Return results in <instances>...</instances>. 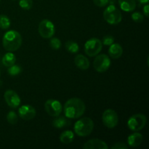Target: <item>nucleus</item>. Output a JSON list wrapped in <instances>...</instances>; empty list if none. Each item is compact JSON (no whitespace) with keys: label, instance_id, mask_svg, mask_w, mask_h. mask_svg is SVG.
I'll return each instance as SVG.
<instances>
[{"label":"nucleus","instance_id":"obj_1","mask_svg":"<svg viewBox=\"0 0 149 149\" xmlns=\"http://www.w3.org/2000/svg\"><path fill=\"white\" fill-rule=\"evenodd\" d=\"M86 106L84 102L78 97H73L65 102L63 110L65 116L68 119H77L85 112Z\"/></svg>","mask_w":149,"mask_h":149},{"label":"nucleus","instance_id":"obj_2","mask_svg":"<svg viewBox=\"0 0 149 149\" xmlns=\"http://www.w3.org/2000/svg\"><path fill=\"white\" fill-rule=\"evenodd\" d=\"M22 45V36L17 31L10 30L6 32L2 39V45L4 49L8 52H15Z\"/></svg>","mask_w":149,"mask_h":149},{"label":"nucleus","instance_id":"obj_3","mask_svg":"<svg viewBox=\"0 0 149 149\" xmlns=\"http://www.w3.org/2000/svg\"><path fill=\"white\" fill-rule=\"evenodd\" d=\"M94 122L90 118L84 117L75 123L74 130L75 133L80 137L88 136L93 132Z\"/></svg>","mask_w":149,"mask_h":149},{"label":"nucleus","instance_id":"obj_4","mask_svg":"<svg viewBox=\"0 0 149 149\" xmlns=\"http://www.w3.org/2000/svg\"><path fill=\"white\" fill-rule=\"evenodd\" d=\"M104 20L111 25L119 24L122 20V15L120 10L113 4L106 7L103 12Z\"/></svg>","mask_w":149,"mask_h":149},{"label":"nucleus","instance_id":"obj_5","mask_svg":"<svg viewBox=\"0 0 149 149\" xmlns=\"http://www.w3.org/2000/svg\"><path fill=\"white\" fill-rule=\"evenodd\" d=\"M146 116L143 113L132 115L127 121V126L130 130L138 132L143 129L146 124Z\"/></svg>","mask_w":149,"mask_h":149},{"label":"nucleus","instance_id":"obj_6","mask_svg":"<svg viewBox=\"0 0 149 149\" xmlns=\"http://www.w3.org/2000/svg\"><path fill=\"white\" fill-rule=\"evenodd\" d=\"M103 48V44L100 39L92 38L84 45V52L88 56L95 57L100 53Z\"/></svg>","mask_w":149,"mask_h":149},{"label":"nucleus","instance_id":"obj_7","mask_svg":"<svg viewBox=\"0 0 149 149\" xmlns=\"http://www.w3.org/2000/svg\"><path fill=\"white\" fill-rule=\"evenodd\" d=\"M38 31H39V34L42 38H44V39H50L55 34V25L49 20L44 19L39 23Z\"/></svg>","mask_w":149,"mask_h":149},{"label":"nucleus","instance_id":"obj_8","mask_svg":"<svg viewBox=\"0 0 149 149\" xmlns=\"http://www.w3.org/2000/svg\"><path fill=\"white\" fill-rule=\"evenodd\" d=\"M111 65L110 58L106 54L97 55L93 62L95 70L99 73H103L107 71Z\"/></svg>","mask_w":149,"mask_h":149},{"label":"nucleus","instance_id":"obj_9","mask_svg":"<svg viewBox=\"0 0 149 149\" xmlns=\"http://www.w3.org/2000/svg\"><path fill=\"white\" fill-rule=\"evenodd\" d=\"M103 123L106 127L114 128L119 122V116L117 113L113 109H106L102 116Z\"/></svg>","mask_w":149,"mask_h":149},{"label":"nucleus","instance_id":"obj_10","mask_svg":"<svg viewBox=\"0 0 149 149\" xmlns=\"http://www.w3.org/2000/svg\"><path fill=\"white\" fill-rule=\"evenodd\" d=\"M45 109L49 116L56 117L61 113L63 107L60 101L55 99H49L45 103Z\"/></svg>","mask_w":149,"mask_h":149},{"label":"nucleus","instance_id":"obj_11","mask_svg":"<svg viewBox=\"0 0 149 149\" xmlns=\"http://www.w3.org/2000/svg\"><path fill=\"white\" fill-rule=\"evenodd\" d=\"M4 97L7 104L12 109H16L18 107L21 102L18 95L13 90H7L4 93Z\"/></svg>","mask_w":149,"mask_h":149},{"label":"nucleus","instance_id":"obj_12","mask_svg":"<svg viewBox=\"0 0 149 149\" xmlns=\"http://www.w3.org/2000/svg\"><path fill=\"white\" fill-rule=\"evenodd\" d=\"M18 114L22 119L29 121L36 116V112L33 106L30 105H23L19 108Z\"/></svg>","mask_w":149,"mask_h":149},{"label":"nucleus","instance_id":"obj_13","mask_svg":"<svg viewBox=\"0 0 149 149\" xmlns=\"http://www.w3.org/2000/svg\"><path fill=\"white\" fill-rule=\"evenodd\" d=\"M108 148L106 142L100 139H91L83 146L84 149H107Z\"/></svg>","mask_w":149,"mask_h":149},{"label":"nucleus","instance_id":"obj_14","mask_svg":"<svg viewBox=\"0 0 149 149\" xmlns=\"http://www.w3.org/2000/svg\"><path fill=\"white\" fill-rule=\"evenodd\" d=\"M143 136L142 134L136 132L129 135L127 138V143L130 147H138L142 143Z\"/></svg>","mask_w":149,"mask_h":149},{"label":"nucleus","instance_id":"obj_15","mask_svg":"<svg viewBox=\"0 0 149 149\" xmlns=\"http://www.w3.org/2000/svg\"><path fill=\"white\" fill-rule=\"evenodd\" d=\"M123 53V49L122 47L118 43H113L110 45L109 49V56L113 59H118L122 56Z\"/></svg>","mask_w":149,"mask_h":149},{"label":"nucleus","instance_id":"obj_16","mask_svg":"<svg viewBox=\"0 0 149 149\" xmlns=\"http://www.w3.org/2000/svg\"><path fill=\"white\" fill-rule=\"evenodd\" d=\"M75 65L81 70H87L90 67V61L84 55L79 54L74 58Z\"/></svg>","mask_w":149,"mask_h":149},{"label":"nucleus","instance_id":"obj_17","mask_svg":"<svg viewBox=\"0 0 149 149\" xmlns=\"http://www.w3.org/2000/svg\"><path fill=\"white\" fill-rule=\"evenodd\" d=\"M120 8L125 12H132L136 7L135 0H119Z\"/></svg>","mask_w":149,"mask_h":149},{"label":"nucleus","instance_id":"obj_18","mask_svg":"<svg viewBox=\"0 0 149 149\" xmlns=\"http://www.w3.org/2000/svg\"><path fill=\"white\" fill-rule=\"evenodd\" d=\"M57 118H55V119H53L52 121V125H53L54 127L58 128V129H61V128H63L65 127L68 126L71 124V122L68 119V118H67L66 116H56Z\"/></svg>","mask_w":149,"mask_h":149},{"label":"nucleus","instance_id":"obj_19","mask_svg":"<svg viewBox=\"0 0 149 149\" xmlns=\"http://www.w3.org/2000/svg\"><path fill=\"white\" fill-rule=\"evenodd\" d=\"M74 139V134L71 130H65L60 135V141L63 144H69Z\"/></svg>","mask_w":149,"mask_h":149},{"label":"nucleus","instance_id":"obj_20","mask_svg":"<svg viewBox=\"0 0 149 149\" xmlns=\"http://www.w3.org/2000/svg\"><path fill=\"white\" fill-rule=\"evenodd\" d=\"M16 57L13 52H8L3 56L2 63L4 66L10 67L15 63Z\"/></svg>","mask_w":149,"mask_h":149},{"label":"nucleus","instance_id":"obj_21","mask_svg":"<svg viewBox=\"0 0 149 149\" xmlns=\"http://www.w3.org/2000/svg\"><path fill=\"white\" fill-rule=\"evenodd\" d=\"M65 49L67 51H68L71 53H77L79 51V45L76 42L74 41H68L65 44Z\"/></svg>","mask_w":149,"mask_h":149},{"label":"nucleus","instance_id":"obj_22","mask_svg":"<svg viewBox=\"0 0 149 149\" xmlns=\"http://www.w3.org/2000/svg\"><path fill=\"white\" fill-rule=\"evenodd\" d=\"M10 25L11 23L10 18L5 15H0V29L5 30L9 29Z\"/></svg>","mask_w":149,"mask_h":149},{"label":"nucleus","instance_id":"obj_23","mask_svg":"<svg viewBox=\"0 0 149 149\" xmlns=\"http://www.w3.org/2000/svg\"><path fill=\"white\" fill-rule=\"evenodd\" d=\"M8 69H7V72L10 74V76H13V77H15V76H17L20 74V73L22 71V68L20 65H13L11 66L8 67Z\"/></svg>","mask_w":149,"mask_h":149},{"label":"nucleus","instance_id":"obj_24","mask_svg":"<svg viewBox=\"0 0 149 149\" xmlns=\"http://www.w3.org/2000/svg\"><path fill=\"white\" fill-rule=\"evenodd\" d=\"M7 120L8 123L10 125H15L18 121V117H17V113L13 111L8 112L7 115Z\"/></svg>","mask_w":149,"mask_h":149},{"label":"nucleus","instance_id":"obj_25","mask_svg":"<svg viewBox=\"0 0 149 149\" xmlns=\"http://www.w3.org/2000/svg\"><path fill=\"white\" fill-rule=\"evenodd\" d=\"M19 6L25 10H29L33 6L32 0H19Z\"/></svg>","mask_w":149,"mask_h":149},{"label":"nucleus","instance_id":"obj_26","mask_svg":"<svg viewBox=\"0 0 149 149\" xmlns=\"http://www.w3.org/2000/svg\"><path fill=\"white\" fill-rule=\"evenodd\" d=\"M49 46L51 48L55 50H58L61 47V42L58 38H52L51 37L50 41H49Z\"/></svg>","mask_w":149,"mask_h":149},{"label":"nucleus","instance_id":"obj_27","mask_svg":"<svg viewBox=\"0 0 149 149\" xmlns=\"http://www.w3.org/2000/svg\"><path fill=\"white\" fill-rule=\"evenodd\" d=\"M101 42L103 45H106V46H110L114 42V37L111 35H106L103 38V40Z\"/></svg>","mask_w":149,"mask_h":149},{"label":"nucleus","instance_id":"obj_28","mask_svg":"<svg viewBox=\"0 0 149 149\" xmlns=\"http://www.w3.org/2000/svg\"><path fill=\"white\" fill-rule=\"evenodd\" d=\"M132 19L136 23H142L144 20V15L139 12H135L132 14Z\"/></svg>","mask_w":149,"mask_h":149},{"label":"nucleus","instance_id":"obj_29","mask_svg":"<svg viewBox=\"0 0 149 149\" xmlns=\"http://www.w3.org/2000/svg\"><path fill=\"white\" fill-rule=\"evenodd\" d=\"M112 149H127L128 146L126 143L123 142H119L115 143L114 145L111 146Z\"/></svg>","mask_w":149,"mask_h":149},{"label":"nucleus","instance_id":"obj_30","mask_svg":"<svg viewBox=\"0 0 149 149\" xmlns=\"http://www.w3.org/2000/svg\"><path fill=\"white\" fill-rule=\"evenodd\" d=\"M93 2L97 7H103L109 4V0H93Z\"/></svg>","mask_w":149,"mask_h":149},{"label":"nucleus","instance_id":"obj_31","mask_svg":"<svg viewBox=\"0 0 149 149\" xmlns=\"http://www.w3.org/2000/svg\"><path fill=\"white\" fill-rule=\"evenodd\" d=\"M143 14L146 17H148V14H149V5L147 3L145 6L143 7Z\"/></svg>","mask_w":149,"mask_h":149},{"label":"nucleus","instance_id":"obj_32","mask_svg":"<svg viewBox=\"0 0 149 149\" xmlns=\"http://www.w3.org/2000/svg\"><path fill=\"white\" fill-rule=\"evenodd\" d=\"M138 1H139L141 4H147L149 0H137Z\"/></svg>","mask_w":149,"mask_h":149},{"label":"nucleus","instance_id":"obj_33","mask_svg":"<svg viewBox=\"0 0 149 149\" xmlns=\"http://www.w3.org/2000/svg\"><path fill=\"white\" fill-rule=\"evenodd\" d=\"M109 2H110L111 4H113L115 3V0H109Z\"/></svg>","mask_w":149,"mask_h":149},{"label":"nucleus","instance_id":"obj_34","mask_svg":"<svg viewBox=\"0 0 149 149\" xmlns=\"http://www.w3.org/2000/svg\"><path fill=\"white\" fill-rule=\"evenodd\" d=\"M13 1H15V0H13Z\"/></svg>","mask_w":149,"mask_h":149},{"label":"nucleus","instance_id":"obj_35","mask_svg":"<svg viewBox=\"0 0 149 149\" xmlns=\"http://www.w3.org/2000/svg\"><path fill=\"white\" fill-rule=\"evenodd\" d=\"M0 76H1V74H0Z\"/></svg>","mask_w":149,"mask_h":149},{"label":"nucleus","instance_id":"obj_36","mask_svg":"<svg viewBox=\"0 0 149 149\" xmlns=\"http://www.w3.org/2000/svg\"><path fill=\"white\" fill-rule=\"evenodd\" d=\"M0 1H1V0H0Z\"/></svg>","mask_w":149,"mask_h":149}]
</instances>
